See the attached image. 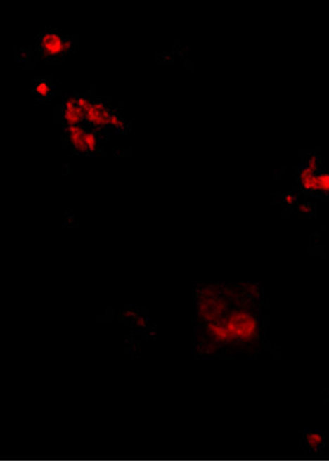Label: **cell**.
Segmentation results:
<instances>
[{"mask_svg": "<svg viewBox=\"0 0 329 461\" xmlns=\"http://www.w3.org/2000/svg\"><path fill=\"white\" fill-rule=\"evenodd\" d=\"M72 41L66 37H60L58 32L50 31L44 33L40 39V48L43 56L56 58L65 54L72 48Z\"/></svg>", "mask_w": 329, "mask_h": 461, "instance_id": "1", "label": "cell"}, {"mask_svg": "<svg viewBox=\"0 0 329 461\" xmlns=\"http://www.w3.org/2000/svg\"><path fill=\"white\" fill-rule=\"evenodd\" d=\"M302 447L305 455L321 456L329 446V439L324 431L304 429L301 431Z\"/></svg>", "mask_w": 329, "mask_h": 461, "instance_id": "2", "label": "cell"}, {"mask_svg": "<svg viewBox=\"0 0 329 461\" xmlns=\"http://www.w3.org/2000/svg\"><path fill=\"white\" fill-rule=\"evenodd\" d=\"M67 138L70 146L79 154H88L87 133L88 129L82 125L67 126Z\"/></svg>", "mask_w": 329, "mask_h": 461, "instance_id": "3", "label": "cell"}, {"mask_svg": "<svg viewBox=\"0 0 329 461\" xmlns=\"http://www.w3.org/2000/svg\"><path fill=\"white\" fill-rule=\"evenodd\" d=\"M302 182L307 186V189L329 192V174H315L314 167L305 169L302 174Z\"/></svg>", "mask_w": 329, "mask_h": 461, "instance_id": "4", "label": "cell"}, {"mask_svg": "<svg viewBox=\"0 0 329 461\" xmlns=\"http://www.w3.org/2000/svg\"><path fill=\"white\" fill-rule=\"evenodd\" d=\"M52 91V84H51V82H46V80H40V82L34 84V93L39 98H41V99L50 97Z\"/></svg>", "mask_w": 329, "mask_h": 461, "instance_id": "5", "label": "cell"}, {"mask_svg": "<svg viewBox=\"0 0 329 461\" xmlns=\"http://www.w3.org/2000/svg\"><path fill=\"white\" fill-rule=\"evenodd\" d=\"M326 403L327 405L329 407V388H327L326 390Z\"/></svg>", "mask_w": 329, "mask_h": 461, "instance_id": "6", "label": "cell"}]
</instances>
